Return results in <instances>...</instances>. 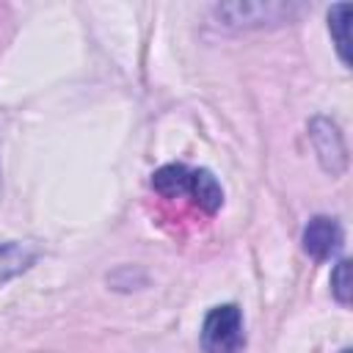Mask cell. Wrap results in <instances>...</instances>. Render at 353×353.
<instances>
[{
    "instance_id": "cell-4",
    "label": "cell",
    "mask_w": 353,
    "mask_h": 353,
    "mask_svg": "<svg viewBox=\"0 0 353 353\" xmlns=\"http://www.w3.org/2000/svg\"><path fill=\"white\" fill-rule=\"evenodd\" d=\"M190 185H193V168L188 165H163L152 176V188L168 199L190 196Z\"/></svg>"
},
{
    "instance_id": "cell-2",
    "label": "cell",
    "mask_w": 353,
    "mask_h": 353,
    "mask_svg": "<svg viewBox=\"0 0 353 353\" xmlns=\"http://www.w3.org/2000/svg\"><path fill=\"white\" fill-rule=\"evenodd\" d=\"M342 248V226L328 218V215H317L309 221V226L303 229V251L312 259H328Z\"/></svg>"
},
{
    "instance_id": "cell-3",
    "label": "cell",
    "mask_w": 353,
    "mask_h": 353,
    "mask_svg": "<svg viewBox=\"0 0 353 353\" xmlns=\"http://www.w3.org/2000/svg\"><path fill=\"white\" fill-rule=\"evenodd\" d=\"M36 259H39V251L28 243H17V240L0 243V287L14 276L25 273Z\"/></svg>"
},
{
    "instance_id": "cell-6",
    "label": "cell",
    "mask_w": 353,
    "mask_h": 353,
    "mask_svg": "<svg viewBox=\"0 0 353 353\" xmlns=\"http://www.w3.org/2000/svg\"><path fill=\"white\" fill-rule=\"evenodd\" d=\"M347 17H350V6L347 3H339L328 11V28L334 33V41H336V52L342 58V63H350V52H347Z\"/></svg>"
},
{
    "instance_id": "cell-5",
    "label": "cell",
    "mask_w": 353,
    "mask_h": 353,
    "mask_svg": "<svg viewBox=\"0 0 353 353\" xmlns=\"http://www.w3.org/2000/svg\"><path fill=\"white\" fill-rule=\"evenodd\" d=\"M190 199L204 210V212H218L223 204V188L207 168H193V185H190Z\"/></svg>"
},
{
    "instance_id": "cell-7",
    "label": "cell",
    "mask_w": 353,
    "mask_h": 353,
    "mask_svg": "<svg viewBox=\"0 0 353 353\" xmlns=\"http://www.w3.org/2000/svg\"><path fill=\"white\" fill-rule=\"evenodd\" d=\"M331 292L339 303H350V262L339 259L331 273Z\"/></svg>"
},
{
    "instance_id": "cell-8",
    "label": "cell",
    "mask_w": 353,
    "mask_h": 353,
    "mask_svg": "<svg viewBox=\"0 0 353 353\" xmlns=\"http://www.w3.org/2000/svg\"><path fill=\"white\" fill-rule=\"evenodd\" d=\"M342 353H350V350H342Z\"/></svg>"
},
{
    "instance_id": "cell-1",
    "label": "cell",
    "mask_w": 353,
    "mask_h": 353,
    "mask_svg": "<svg viewBox=\"0 0 353 353\" xmlns=\"http://www.w3.org/2000/svg\"><path fill=\"white\" fill-rule=\"evenodd\" d=\"M201 347L204 353H240L245 347L243 314L234 303H223L207 312L201 325Z\"/></svg>"
}]
</instances>
